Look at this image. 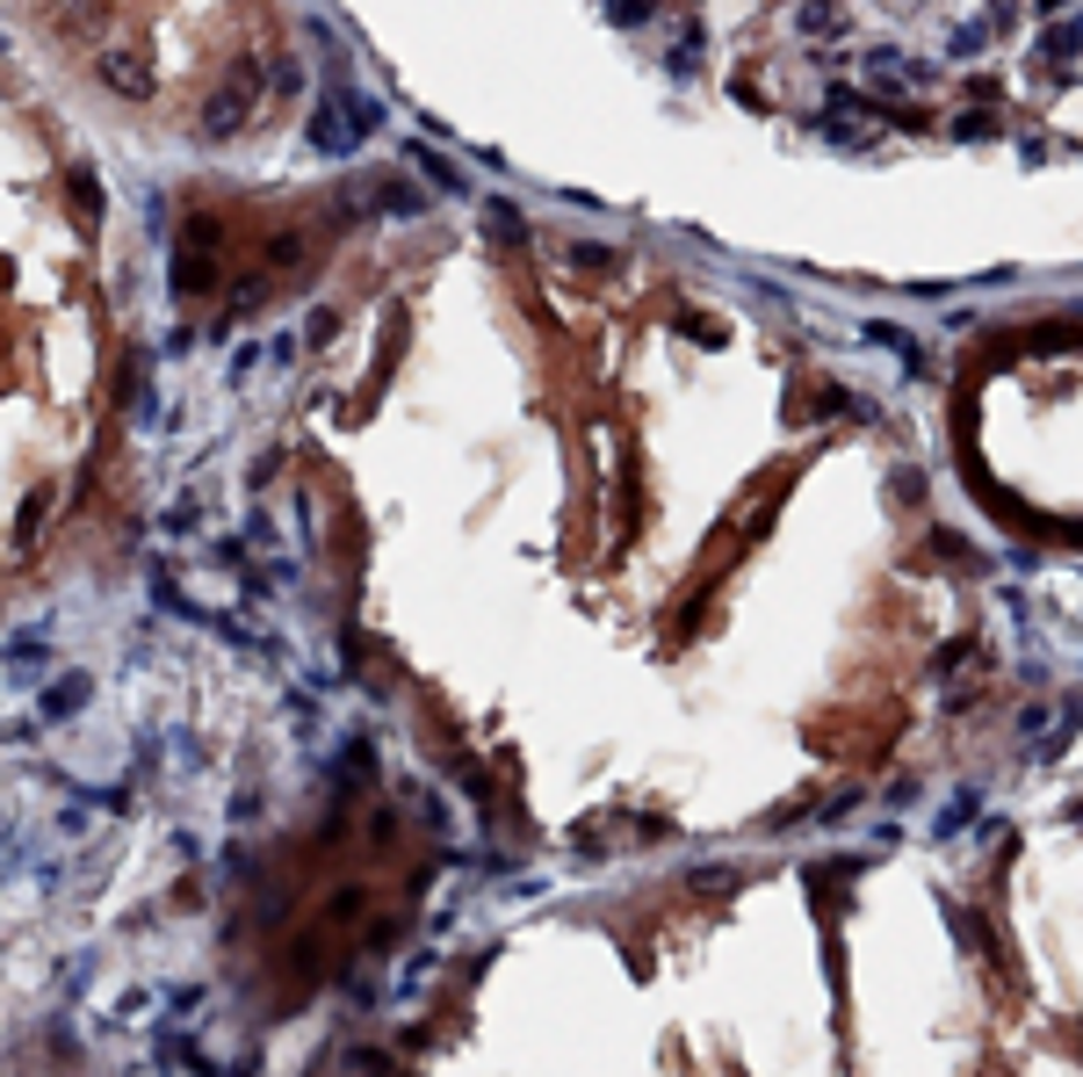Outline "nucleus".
Listing matches in <instances>:
<instances>
[{
  "label": "nucleus",
  "instance_id": "nucleus-1",
  "mask_svg": "<svg viewBox=\"0 0 1083 1077\" xmlns=\"http://www.w3.org/2000/svg\"><path fill=\"white\" fill-rule=\"evenodd\" d=\"M94 72H102V88H116L123 102H153V88H159V72L145 66V52H138V44H102Z\"/></svg>",
  "mask_w": 1083,
  "mask_h": 1077
},
{
  "label": "nucleus",
  "instance_id": "nucleus-2",
  "mask_svg": "<svg viewBox=\"0 0 1083 1077\" xmlns=\"http://www.w3.org/2000/svg\"><path fill=\"white\" fill-rule=\"evenodd\" d=\"M246 116H253V102H246V80H232L224 94H210V109H203V138H232Z\"/></svg>",
  "mask_w": 1083,
  "mask_h": 1077
},
{
  "label": "nucleus",
  "instance_id": "nucleus-3",
  "mask_svg": "<svg viewBox=\"0 0 1083 1077\" xmlns=\"http://www.w3.org/2000/svg\"><path fill=\"white\" fill-rule=\"evenodd\" d=\"M66 195H72V210H80V225H94V217L109 210V189L87 175V167H72V175H66Z\"/></svg>",
  "mask_w": 1083,
  "mask_h": 1077
},
{
  "label": "nucleus",
  "instance_id": "nucleus-4",
  "mask_svg": "<svg viewBox=\"0 0 1083 1077\" xmlns=\"http://www.w3.org/2000/svg\"><path fill=\"white\" fill-rule=\"evenodd\" d=\"M80 695H87L80 680H66V687H58V695H52V716H66V709H80Z\"/></svg>",
  "mask_w": 1083,
  "mask_h": 1077
}]
</instances>
